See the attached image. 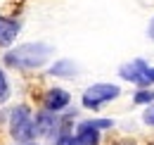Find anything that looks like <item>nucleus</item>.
<instances>
[{"mask_svg":"<svg viewBox=\"0 0 154 145\" xmlns=\"http://www.w3.org/2000/svg\"><path fill=\"white\" fill-rule=\"evenodd\" d=\"M52 55V48L45 43H26L5 55V62L10 67H19V69H36L43 67Z\"/></svg>","mask_w":154,"mask_h":145,"instance_id":"nucleus-1","label":"nucleus"},{"mask_svg":"<svg viewBox=\"0 0 154 145\" xmlns=\"http://www.w3.org/2000/svg\"><path fill=\"white\" fill-rule=\"evenodd\" d=\"M10 131H12V138L17 143H29L36 136L33 117H31V109L26 107V105H19V107L12 112V117H10Z\"/></svg>","mask_w":154,"mask_h":145,"instance_id":"nucleus-2","label":"nucleus"},{"mask_svg":"<svg viewBox=\"0 0 154 145\" xmlns=\"http://www.w3.org/2000/svg\"><path fill=\"white\" fill-rule=\"evenodd\" d=\"M119 93H121L119 86H112V83H95L93 88H88V91L83 93V107L97 109L102 102L119 98Z\"/></svg>","mask_w":154,"mask_h":145,"instance_id":"nucleus-3","label":"nucleus"},{"mask_svg":"<svg viewBox=\"0 0 154 145\" xmlns=\"http://www.w3.org/2000/svg\"><path fill=\"white\" fill-rule=\"evenodd\" d=\"M119 74H121V79L133 81V83H137V86H149V83L154 81V69L147 67L145 60H133L131 64H123Z\"/></svg>","mask_w":154,"mask_h":145,"instance_id":"nucleus-4","label":"nucleus"},{"mask_svg":"<svg viewBox=\"0 0 154 145\" xmlns=\"http://www.w3.org/2000/svg\"><path fill=\"white\" fill-rule=\"evenodd\" d=\"M100 143V133L95 128H85V126H78L76 136H59L57 145H97Z\"/></svg>","mask_w":154,"mask_h":145,"instance_id":"nucleus-5","label":"nucleus"},{"mask_svg":"<svg viewBox=\"0 0 154 145\" xmlns=\"http://www.w3.org/2000/svg\"><path fill=\"white\" fill-rule=\"evenodd\" d=\"M33 128H36L38 136H55L57 128H59V121H57V117H55V112H50V109L40 112L38 117L33 119Z\"/></svg>","mask_w":154,"mask_h":145,"instance_id":"nucleus-6","label":"nucleus"},{"mask_svg":"<svg viewBox=\"0 0 154 145\" xmlns=\"http://www.w3.org/2000/svg\"><path fill=\"white\" fill-rule=\"evenodd\" d=\"M45 109H50V112H59V109H64L69 105V93L62 91V88H52V91L45 93Z\"/></svg>","mask_w":154,"mask_h":145,"instance_id":"nucleus-7","label":"nucleus"},{"mask_svg":"<svg viewBox=\"0 0 154 145\" xmlns=\"http://www.w3.org/2000/svg\"><path fill=\"white\" fill-rule=\"evenodd\" d=\"M19 34V21L14 19H0V45H10Z\"/></svg>","mask_w":154,"mask_h":145,"instance_id":"nucleus-8","label":"nucleus"},{"mask_svg":"<svg viewBox=\"0 0 154 145\" xmlns=\"http://www.w3.org/2000/svg\"><path fill=\"white\" fill-rule=\"evenodd\" d=\"M50 74H55V76H74L76 74V64L71 60H59V62H55V67L50 69Z\"/></svg>","mask_w":154,"mask_h":145,"instance_id":"nucleus-9","label":"nucleus"},{"mask_svg":"<svg viewBox=\"0 0 154 145\" xmlns=\"http://www.w3.org/2000/svg\"><path fill=\"white\" fill-rule=\"evenodd\" d=\"M114 124L112 119H93V121H83L81 126H85V128H95V131H100V128H109Z\"/></svg>","mask_w":154,"mask_h":145,"instance_id":"nucleus-10","label":"nucleus"},{"mask_svg":"<svg viewBox=\"0 0 154 145\" xmlns=\"http://www.w3.org/2000/svg\"><path fill=\"white\" fill-rule=\"evenodd\" d=\"M135 102H137V105L154 102V91H137V93H135Z\"/></svg>","mask_w":154,"mask_h":145,"instance_id":"nucleus-11","label":"nucleus"},{"mask_svg":"<svg viewBox=\"0 0 154 145\" xmlns=\"http://www.w3.org/2000/svg\"><path fill=\"white\" fill-rule=\"evenodd\" d=\"M10 95V88H7V81H5V74L0 72V102H5Z\"/></svg>","mask_w":154,"mask_h":145,"instance_id":"nucleus-12","label":"nucleus"},{"mask_svg":"<svg viewBox=\"0 0 154 145\" xmlns=\"http://www.w3.org/2000/svg\"><path fill=\"white\" fill-rule=\"evenodd\" d=\"M142 119H145V124L154 126V102L149 105V107H147V112H145V117H142Z\"/></svg>","mask_w":154,"mask_h":145,"instance_id":"nucleus-13","label":"nucleus"},{"mask_svg":"<svg viewBox=\"0 0 154 145\" xmlns=\"http://www.w3.org/2000/svg\"><path fill=\"white\" fill-rule=\"evenodd\" d=\"M147 36H149V38L154 40V19L149 21V26H147Z\"/></svg>","mask_w":154,"mask_h":145,"instance_id":"nucleus-14","label":"nucleus"}]
</instances>
